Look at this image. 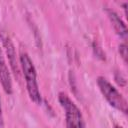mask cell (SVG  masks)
<instances>
[{
	"label": "cell",
	"instance_id": "1",
	"mask_svg": "<svg viewBox=\"0 0 128 128\" xmlns=\"http://www.w3.org/2000/svg\"><path fill=\"white\" fill-rule=\"evenodd\" d=\"M19 65L22 69V73L24 75V79L26 82V88L30 99L35 104L42 103L41 93L39 91L38 82H37V73L35 66L26 52H21L19 56Z\"/></svg>",
	"mask_w": 128,
	"mask_h": 128
},
{
	"label": "cell",
	"instance_id": "2",
	"mask_svg": "<svg viewBox=\"0 0 128 128\" xmlns=\"http://www.w3.org/2000/svg\"><path fill=\"white\" fill-rule=\"evenodd\" d=\"M58 100L65 112L66 128H86L81 110L69 96L64 92H60L58 94Z\"/></svg>",
	"mask_w": 128,
	"mask_h": 128
},
{
	"label": "cell",
	"instance_id": "3",
	"mask_svg": "<svg viewBox=\"0 0 128 128\" xmlns=\"http://www.w3.org/2000/svg\"><path fill=\"white\" fill-rule=\"evenodd\" d=\"M96 81H97V85H98L102 95L107 100V102L115 109L123 112L124 114H127V111H128L127 101L123 97V95L117 90V88H115L103 76L97 77Z\"/></svg>",
	"mask_w": 128,
	"mask_h": 128
},
{
	"label": "cell",
	"instance_id": "4",
	"mask_svg": "<svg viewBox=\"0 0 128 128\" xmlns=\"http://www.w3.org/2000/svg\"><path fill=\"white\" fill-rule=\"evenodd\" d=\"M0 39H1V42H2L3 47L5 49L6 55L8 57V61H9L10 67H11L12 71L14 72L15 76L17 78H19L20 70H19V64H18V61H17L15 46H14L10 36L5 31H0Z\"/></svg>",
	"mask_w": 128,
	"mask_h": 128
},
{
	"label": "cell",
	"instance_id": "5",
	"mask_svg": "<svg viewBox=\"0 0 128 128\" xmlns=\"http://www.w3.org/2000/svg\"><path fill=\"white\" fill-rule=\"evenodd\" d=\"M0 82H1V85L4 89V91L9 95L12 94L13 87H12L11 74H10L8 66L5 62V59H4L1 49H0Z\"/></svg>",
	"mask_w": 128,
	"mask_h": 128
},
{
	"label": "cell",
	"instance_id": "6",
	"mask_svg": "<svg viewBox=\"0 0 128 128\" xmlns=\"http://www.w3.org/2000/svg\"><path fill=\"white\" fill-rule=\"evenodd\" d=\"M107 15H108V18L110 19L116 33L121 38L126 40V38H127V27H126V24L124 23V21L120 18V16L114 10L107 9Z\"/></svg>",
	"mask_w": 128,
	"mask_h": 128
},
{
	"label": "cell",
	"instance_id": "7",
	"mask_svg": "<svg viewBox=\"0 0 128 128\" xmlns=\"http://www.w3.org/2000/svg\"><path fill=\"white\" fill-rule=\"evenodd\" d=\"M118 51L120 56L122 57V59L124 60L125 63H127V56H128V51H127V45L126 43H121L118 46Z\"/></svg>",
	"mask_w": 128,
	"mask_h": 128
},
{
	"label": "cell",
	"instance_id": "8",
	"mask_svg": "<svg viewBox=\"0 0 128 128\" xmlns=\"http://www.w3.org/2000/svg\"><path fill=\"white\" fill-rule=\"evenodd\" d=\"M115 79H116L117 83H118L119 85H121V86H124V85H125V83H126V80H125V78L122 76V74H121V73H120V77L115 76Z\"/></svg>",
	"mask_w": 128,
	"mask_h": 128
},
{
	"label": "cell",
	"instance_id": "9",
	"mask_svg": "<svg viewBox=\"0 0 128 128\" xmlns=\"http://www.w3.org/2000/svg\"><path fill=\"white\" fill-rule=\"evenodd\" d=\"M0 128H4V119L2 114V106H1V98H0Z\"/></svg>",
	"mask_w": 128,
	"mask_h": 128
},
{
	"label": "cell",
	"instance_id": "10",
	"mask_svg": "<svg viewBox=\"0 0 128 128\" xmlns=\"http://www.w3.org/2000/svg\"><path fill=\"white\" fill-rule=\"evenodd\" d=\"M114 128H122V127H121V126H118V125H115Z\"/></svg>",
	"mask_w": 128,
	"mask_h": 128
}]
</instances>
